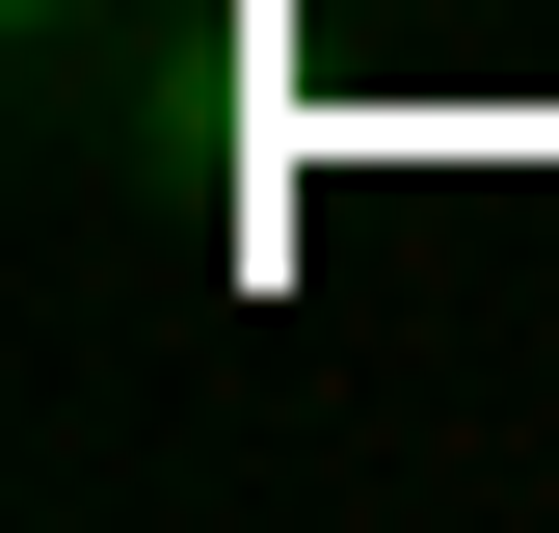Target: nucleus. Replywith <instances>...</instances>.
Segmentation results:
<instances>
[{
    "label": "nucleus",
    "instance_id": "obj_1",
    "mask_svg": "<svg viewBox=\"0 0 559 533\" xmlns=\"http://www.w3.org/2000/svg\"><path fill=\"white\" fill-rule=\"evenodd\" d=\"M27 27H81V0H27Z\"/></svg>",
    "mask_w": 559,
    "mask_h": 533
}]
</instances>
